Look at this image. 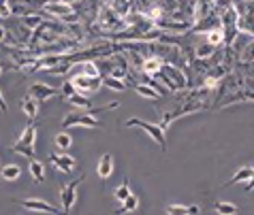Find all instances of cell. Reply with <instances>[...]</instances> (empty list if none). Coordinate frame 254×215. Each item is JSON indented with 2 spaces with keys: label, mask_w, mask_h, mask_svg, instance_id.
<instances>
[{
  "label": "cell",
  "mask_w": 254,
  "mask_h": 215,
  "mask_svg": "<svg viewBox=\"0 0 254 215\" xmlns=\"http://www.w3.org/2000/svg\"><path fill=\"white\" fill-rule=\"evenodd\" d=\"M128 194H130V185H128V179H124L122 185H120V188L116 190L114 196H116V200H120V203H122V200H124L126 196H128Z\"/></svg>",
  "instance_id": "4316f807"
},
{
  "label": "cell",
  "mask_w": 254,
  "mask_h": 215,
  "mask_svg": "<svg viewBox=\"0 0 254 215\" xmlns=\"http://www.w3.org/2000/svg\"><path fill=\"white\" fill-rule=\"evenodd\" d=\"M6 39V30H4V28L2 26H0V43H2V41Z\"/></svg>",
  "instance_id": "e575fe53"
},
{
  "label": "cell",
  "mask_w": 254,
  "mask_h": 215,
  "mask_svg": "<svg viewBox=\"0 0 254 215\" xmlns=\"http://www.w3.org/2000/svg\"><path fill=\"white\" fill-rule=\"evenodd\" d=\"M11 15V6L6 4V0H0V17H9Z\"/></svg>",
  "instance_id": "4dcf8cb0"
},
{
  "label": "cell",
  "mask_w": 254,
  "mask_h": 215,
  "mask_svg": "<svg viewBox=\"0 0 254 215\" xmlns=\"http://www.w3.org/2000/svg\"><path fill=\"white\" fill-rule=\"evenodd\" d=\"M254 190V172H252V177L246 181V192H252Z\"/></svg>",
  "instance_id": "d6a6232c"
},
{
  "label": "cell",
  "mask_w": 254,
  "mask_h": 215,
  "mask_svg": "<svg viewBox=\"0 0 254 215\" xmlns=\"http://www.w3.org/2000/svg\"><path fill=\"white\" fill-rule=\"evenodd\" d=\"M60 89H56L52 86H47V83H34V86L30 87V94L32 98H37L39 102H47L49 98H54V96H58Z\"/></svg>",
  "instance_id": "30bf717a"
},
{
  "label": "cell",
  "mask_w": 254,
  "mask_h": 215,
  "mask_svg": "<svg viewBox=\"0 0 254 215\" xmlns=\"http://www.w3.org/2000/svg\"><path fill=\"white\" fill-rule=\"evenodd\" d=\"M214 49L216 47H211V45H203V47H199V51H196V58L205 60V58H209V55L214 53Z\"/></svg>",
  "instance_id": "f546056e"
},
{
  "label": "cell",
  "mask_w": 254,
  "mask_h": 215,
  "mask_svg": "<svg viewBox=\"0 0 254 215\" xmlns=\"http://www.w3.org/2000/svg\"><path fill=\"white\" fill-rule=\"evenodd\" d=\"M22 175V169H19L17 164H4L2 169H0V177L4 179V181H15Z\"/></svg>",
  "instance_id": "d6986e66"
},
{
  "label": "cell",
  "mask_w": 254,
  "mask_h": 215,
  "mask_svg": "<svg viewBox=\"0 0 254 215\" xmlns=\"http://www.w3.org/2000/svg\"><path fill=\"white\" fill-rule=\"evenodd\" d=\"M160 68H162V58H158V55H152V58L143 60V64H141V71H143L147 77H150V75H158Z\"/></svg>",
  "instance_id": "9a60e30c"
},
{
  "label": "cell",
  "mask_w": 254,
  "mask_h": 215,
  "mask_svg": "<svg viewBox=\"0 0 254 215\" xmlns=\"http://www.w3.org/2000/svg\"><path fill=\"white\" fill-rule=\"evenodd\" d=\"M43 11L54 17H60V19H77L73 4L62 2V0H49V2L43 4Z\"/></svg>",
  "instance_id": "8992f818"
},
{
  "label": "cell",
  "mask_w": 254,
  "mask_h": 215,
  "mask_svg": "<svg viewBox=\"0 0 254 215\" xmlns=\"http://www.w3.org/2000/svg\"><path fill=\"white\" fill-rule=\"evenodd\" d=\"M214 209L218 213H222V215H235V213H239V207H235L233 203H216Z\"/></svg>",
  "instance_id": "d4e9b609"
},
{
  "label": "cell",
  "mask_w": 254,
  "mask_h": 215,
  "mask_svg": "<svg viewBox=\"0 0 254 215\" xmlns=\"http://www.w3.org/2000/svg\"><path fill=\"white\" fill-rule=\"evenodd\" d=\"M66 100H68L73 107H79V109H90V100H88L83 94H79V92L73 94V96H70V98H66Z\"/></svg>",
  "instance_id": "484cf974"
},
{
  "label": "cell",
  "mask_w": 254,
  "mask_h": 215,
  "mask_svg": "<svg viewBox=\"0 0 254 215\" xmlns=\"http://www.w3.org/2000/svg\"><path fill=\"white\" fill-rule=\"evenodd\" d=\"M62 2H68V4H75L77 0H62Z\"/></svg>",
  "instance_id": "d590c367"
},
{
  "label": "cell",
  "mask_w": 254,
  "mask_h": 215,
  "mask_svg": "<svg viewBox=\"0 0 254 215\" xmlns=\"http://www.w3.org/2000/svg\"><path fill=\"white\" fill-rule=\"evenodd\" d=\"M73 86H75V89L79 94H96L98 89H101V86H103V79L101 77H92V75H86V73H75L73 75Z\"/></svg>",
  "instance_id": "277c9868"
},
{
  "label": "cell",
  "mask_w": 254,
  "mask_h": 215,
  "mask_svg": "<svg viewBox=\"0 0 254 215\" xmlns=\"http://www.w3.org/2000/svg\"><path fill=\"white\" fill-rule=\"evenodd\" d=\"M81 181H83V175L79 179H75V181H70L68 185H64V188L60 190V205H62V211H64V213L73 211V207L77 203V188L81 185Z\"/></svg>",
  "instance_id": "5b68a950"
},
{
  "label": "cell",
  "mask_w": 254,
  "mask_h": 215,
  "mask_svg": "<svg viewBox=\"0 0 254 215\" xmlns=\"http://www.w3.org/2000/svg\"><path fill=\"white\" fill-rule=\"evenodd\" d=\"M54 143H56V147L58 149H68L70 145H73V136L66 134V132H58L54 138Z\"/></svg>",
  "instance_id": "cb8c5ba5"
},
{
  "label": "cell",
  "mask_w": 254,
  "mask_h": 215,
  "mask_svg": "<svg viewBox=\"0 0 254 215\" xmlns=\"http://www.w3.org/2000/svg\"><path fill=\"white\" fill-rule=\"evenodd\" d=\"M103 83L109 89H114V92H126V83L120 79V77H114V75H107V77L103 79Z\"/></svg>",
  "instance_id": "7402d4cb"
},
{
  "label": "cell",
  "mask_w": 254,
  "mask_h": 215,
  "mask_svg": "<svg viewBox=\"0 0 254 215\" xmlns=\"http://www.w3.org/2000/svg\"><path fill=\"white\" fill-rule=\"evenodd\" d=\"M252 172H254V169L252 166H242V169H239L235 175H233L229 181H227V185H237V183H246L248 181V179L252 177Z\"/></svg>",
  "instance_id": "2e32d148"
},
{
  "label": "cell",
  "mask_w": 254,
  "mask_h": 215,
  "mask_svg": "<svg viewBox=\"0 0 254 215\" xmlns=\"http://www.w3.org/2000/svg\"><path fill=\"white\" fill-rule=\"evenodd\" d=\"M49 160H52V164L60 172H64V175L73 172L75 169H79V162H77L73 156H68V154H52V156H49Z\"/></svg>",
  "instance_id": "9c48e42d"
},
{
  "label": "cell",
  "mask_w": 254,
  "mask_h": 215,
  "mask_svg": "<svg viewBox=\"0 0 254 215\" xmlns=\"http://www.w3.org/2000/svg\"><path fill=\"white\" fill-rule=\"evenodd\" d=\"M158 75L165 79V83L171 89H180V87L186 86V79H184V75L180 73V68H173V66H165V64H162Z\"/></svg>",
  "instance_id": "52a82bcc"
},
{
  "label": "cell",
  "mask_w": 254,
  "mask_h": 215,
  "mask_svg": "<svg viewBox=\"0 0 254 215\" xmlns=\"http://www.w3.org/2000/svg\"><path fill=\"white\" fill-rule=\"evenodd\" d=\"M30 172H32V177H34V181H37V183L45 181V166H43V162L32 160L30 162Z\"/></svg>",
  "instance_id": "603a6c76"
},
{
  "label": "cell",
  "mask_w": 254,
  "mask_h": 215,
  "mask_svg": "<svg viewBox=\"0 0 254 215\" xmlns=\"http://www.w3.org/2000/svg\"><path fill=\"white\" fill-rule=\"evenodd\" d=\"M205 41L211 47H220L224 43V30L222 28H211V30L205 32Z\"/></svg>",
  "instance_id": "ac0fdd59"
},
{
  "label": "cell",
  "mask_w": 254,
  "mask_h": 215,
  "mask_svg": "<svg viewBox=\"0 0 254 215\" xmlns=\"http://www.w3.org/2000/svg\"><path fill=\"white\" fill-rule=\"evenodd\" d=\"M0 111H2V113H6V102H4V96H2V92H0Z\"/></svg>",
  "instance_id": "836d02e7"
},
{
  "label": "cell",
  "mask_w": 254,
  "mask_h": 215,
  "mask_svg": "<svg viewBox=\"0 0 254 215\" xmlns=\"http://www.w3.org/2000/svg\"><path fill=\"white\" fill-rule=\"evenodd\" d=\"M22 111L26 113L28 122H34L37 120V115H39V100L32 98V96H28V98L22 100Z\"/></svg>",
  "instance_id": "4fadbf2b"
},
{
  "label": "cell",
  "mask_w": 254,
  "mask_h": 215,
  "mask_svg": "<svg viewBox=\"0 0 254 215\" xmlns=\"http://www.w3.org/2000/svg\"><path fill=\"white\" fill-rule=\"evenodd\" d=\"M139 203H141V200H139V196H137V194H128V196H126L124 200H122V207H120V209H118V213H132V211H137L139 209Z\"/></svg>",
  "instance_id": "e0dca14e"
},
{
  "label": "cell",
  "mask_w": 254,
  "mask_h": 215,
  "mask_svg": "<svg viewBox=\"0 0 254 215\" xmlns=\"http://www.w3.org/2000/svg\"><path fill=\"white\" fill-rule=\"evenodd\" d=\"M124 126L126 128H130V126H135V128H141L143 132H147V136H152V141L154 143H158L162 151L167 149V136H165V128L160 126V124H152V122H145V120H141V117H130V120H126L124 122Z\"/></svg>",
  "instance_id": "7a4b0ae2"
},
{
  "label": "cell",
  "mask_w": 254,
  "mask_h": 215,
  "mask_svg": "<svg viewBox=\"0 0 254 215\" xmlns=\"http://www.w3.org/2000/svg\"><path fill=\"white\" fill-rule=\"evenodd\" d=\"M22 207L28 211H39V213H52V215H58L60 209L54 205L45 203V200H39V198H28V200H22Z\"/></svg>",
  "instance_id": "8fae6325"
},
{
  "label": "cell",
  "mask_w": 254,
  "mask_h": 215,
  "mask_svg": "<svg viewBox=\"0 0 254 215\" xmlns=\"http://www.w3.org/2000/svg\"><path fill=\"white\" fill-rule=\"evenodd\" d=\"M60 94L64 96V98H70L73 94H77V89H75V86H73V81H64V83H62Z\"/></svg>",
  "instance_id": "83f0119b"
},
{
  "label": "cell",
  "mask_w": 254,
  "mask_h": 215,
  "mask_svg": "<svg viewBox=\"0 0 254 215\" xmlns=\"http://www.w3.org/2000/svg\"><path fill=\"white\" fill-rule=\"evenodd\" d=\"M96 172H98V177H101L103 181L114 175V156H111V154H103L101 160H98V164H96Z\"/></svg>",
  "instance_id": "7c38bea8"
},
{
  "label": "cell",
  "mask_w": 254,
  "mask_h": 215,
  "mask_svg": "<svg viewBox=\"0 0 254 215\" xmlns=\"http://www.w3.org/2000/svg\"><path fill=\"white\" fill-rule=\"evenodd\" d=\"M165 213L169 215H194V213H201V207H196V205H169Z\"/></svg>",
  "instance_id": "5bb4252c"
},
{
  "label": "cell",
  "mask_w": 254,
  "mask_h": 215,
  "mask_svg": "<svg viewBox=\"0 0 254 215\" xmlns=\"http://www.w3.org/2000/svg\"><path fill=\"white\" fill-rule=\"evenodd\" d=\"M79 68H83V71H79V73L92 75V77H101V73H98V68L92 64V62H86V64H79Z\"/></svg>",
  "instance_id": "f1b7e54d"
},
{
  "label": "cell",
  "mask_w": 254,
  "mask_h": 215,
  "mask_svg": "<svg viewBox=\"0 0 254 215\" xmlns=\"http://www.w3.org/2000/svg\"><path fill=\"white\" fill-rule=\"evenodd\" d=\"M237 11L233 9H227L224 11V15H222V30H224V41L227 43H233V39H235V34H237Z\"/></svg>",
  "instance_id": "ba28073f"
},
{
  "label": "cell",
  "mask_w": 254,
  "mask_h": 215,
  "mask_svg": "<svg viewBox=\"0 0 254 215\" xmlns=\"http://www.w3.org/2000/svg\"><path fill=\"white\" fill-rule=\"evenodd\" d=\"M111 11L118 17H126L130 11V0H111Z\"/></svg>",
  "instance_id": "44dd1931"
},
{
  "label": "cell",
  "mask_w": 254,
  "mask_h": 215,
  "mask_svg": "<svg viewBox=\"0 0 254 215\" xmlns=\"http://www.w3.org/2000/svg\"><path fill=\"white\" fill-rule=\"evenodd\" d=\"M132 87H135V92H137L139 96H143V98H147V100H158L160 96H162L158 89L152 87V86H139V83H135Z\"/></svg>",
  "instance_id": "ffe728a7"
},
{
  "label": "cell",
  "mask_w": 254,
  "mask_h": 215,
  "mask_svg": "<svg viewBox=\"0 0 254 215\" xmlns=\"http://www.w3.org/2000/svg\"><path fill=\"white\" fill-rule=\"evenodd\" d=\"M118 102H111L107 107H98V109H90L88 113H68L64 120H62V128H70V126H86V128H98L101 126V120H96V113L101 111H109V109H116Z\"/></svg>",
  "instance_id": "6da1fadb"
},
{
  "label": "cell",
  "mask_w": 254,
  "mask_h": 215,
  "mask_svg": "<svg viewBox=\"0 0 254 215\" xmlns=\"http://www.w3.org/2000/svg\"><path fill=\"white\" fill-rule=\"evenodd\" d=\"M34 145H37V126H34V122H30L26 126V130L22 132V136H19V141L11 145V154L32 158L34 156Z\"/></svg>",
  "instance_id": "3957f363"
},
{
  "label": "cell",
  "mask_w": 254,
  "mask_h": 215,
  "mask_svg": "<svg viewBox=\"0 0 254 215\" xmlns=\"http://www.w3.org/2000/svg\"><path fill=\"white\" fill-rule=\"evenodd\" d=\"M248 51H250V53H246L244 60H246V62H252V60H254V41H252V45L248 47Z\"/></svg>",
  "instance_id": "1f68e13d"
},
{
  "label": "cell",
  "mask_w": 254,
  "mask_h": 215,
  "mask_svg": "<svg viewBox=\"0 0 254 215\" xmlns=\"http://www.w3.org/2000/svg\"><path fill=\"white\" fill-rule=\"evenodd\" d=\"M0 73H2V66H0Z\"/></svg>",
  "instance_id": "8d00e7d4"
}]
</instances>
